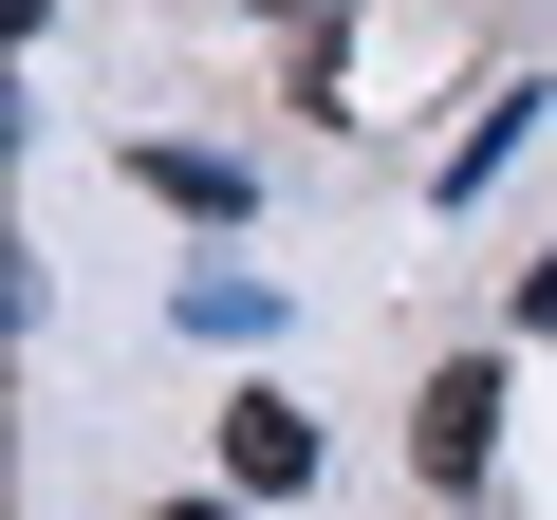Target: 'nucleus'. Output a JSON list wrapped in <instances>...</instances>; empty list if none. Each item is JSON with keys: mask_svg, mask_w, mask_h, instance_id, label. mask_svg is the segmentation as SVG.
Returning a JSON list of instances; mask_svg holds the SVG:
<instances>
[{"mask_svg": "<svg viewBox=\"0 0 557 520\" xmlns=\"http://www.w3.org/2000/svg\"><path fill=\"white\" fill-rule=\"evenodd\" d=\"M260 20H335V0H260Z\"/></svg>", "mask_w": 557, "mask_h": 520, "instance_id": "nucleus-6", "label": "nucleus"}, {"mask_svg": "<svg viewBox=\"0 0 557 520\" xmlns=\"http://www.w3.org/2000/svg\"><path fill=\"white\" fill-rule=\"evenodd\" d=\"M539 112H557V94H483V112H465V149H446V186H483V168H502V149H520Z\"/></svg>", "mask_w": 557, "mask_h": 520, "instance_id": "nucleus-4", "label": "nucleus"}, {"mask_svg": "<svg viewBox=\"0 0 557 520\" xmlns=\"http://www.w3.org/2000/svg\"><path fill=\"white\" fill-rule=\"evenodd\" d=\"M131 186H149V205H186V223H242V205H260V186H242L223 149H168V131L131 149Z\"/></svg>", "mask_w": 557, "mask_h": 520, "instance_id": "nucleus-3", "label": "nucleus"}, {"mask_svg": "<svg viewBox=\"0 0 557 520\" xmlns=\"http://www.w3.org/2000/svg\"><path fill=\"white\" fill-rule=\"evenodd\" d=\"M223 483H242V502H298V483H317V428L278 409V391H242V409H223Z\"/></svg>", "mask_w": 557, "mask_h": 520, "instance_id": "nucleus-2", "label": "nucleus"}, {"mask_svg": "<svg viewBox=\"0 0 557 520\" xmlns=\"http://www.w3.org/2000/svg\"><path fill=\"white\" fill-rule=\"evenodd\" d=\"M409 446H428V483H483V446H502V372H483V354H446V372H428V409H409Z\"/></svg>", "mask_w": 557, "mask_h": 520, "instance_id": "nucleus-1", "label": "nucleus"}, {"mask_svg": "<svg viewBox=\"0 0 557 520\" xmlns=\"http://www.w3.org/2000/svg\"><path fill=\"white\" fill-rule=\"evenodd\" d=\"M168 520H205V502H168Z\"/></svg>", "mask_w": 557, "mask_h": 520, "instance_id": "nucleus-7", "label": "nucleus"}, {"mask_svg": "<svg viewBox=\"0 0 557 520\" xmlns=\"http://www.w3.org/2000/svg\"><path fill=\"white\" fill-rule=\"evenodd\" d=\"M520 335H557V260H520Z\"/></svg>", "mask_w": 557, "mask_h": 520, "instance_id": "nucleus-5", "label": "nucleus"}]
</instances>
